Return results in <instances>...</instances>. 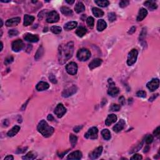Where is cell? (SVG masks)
Wrapping results in <instances>:
<instances>
[{
  "label": "cell",
  "instance_id": "1",
  "mask_svg": "<svg viewBox=\"0 0 160 160\" xmlns=\"http://www.w3.org/2000/svg\"><path fill=\"white\" fill-rule=\"evenodd\" d=\"M74 52V43L69 42L67 44L59 47L58 59L59 63L63 65L72 57Z\"/></svg>",
  "mask_w": 160,
  "mask_h": 160
},
{
  "label": "cell",
  "instance_id": "2",
  "mask_svg": "<svg viewBox=\"0 0 160 160\" xmlns=\"http://www.w3.org/2000/svg\"><path fill=\"white\" fill-rule=\"evenodd\" d=\"M38 130L43 136L46 138L51 136L54 131V128L49 126V125L45 120H42L39 122L38 125Z\"/></svg>",
  "mask_w": 160,
  "mask_h": 160
},
{
  "label": "cell",
  "instance_id": "3",
  "mask_svg": "<svg viewBox=\"0 0 160 160\" xmlns=\"http://www.w3.org/2000/svg\"><path fill=\"white\" fill-rule=\"evenodd\" d=\"M91 57V53L88 49L82 48L78 51L77 58L81 61H85Z\"/></svg>",
  "mask_w": 160,
  "mask_h": 160
},
{
  "label": "cell",
  "instance_id": "4",
  "mask_svg": "<svg viewBox=\"0 0 160 160\" xmlns=\"http://www.w3.org/2000/svg\"><path fill=\"white\" fill-rule=\"evenodd\" d=\"M138 52L136 49H133L132 50L130 51V52L128 54V60H127V64L128 65L131 66L133 64L136 63L137 60V58H138Z\"/></svg>",
  "mask_w": 160,
  "mask_h": 160
},
{
  "label": "cell",
  "instance_id": "5",
  "mask_svg": "<svg viewBox=\"0 0 160 160\" xmlns=\"http://www.w3.org/2000/svg\"><path fill=\"white\" fill-rule=\"evenodd\" d=\"M59 16L56 11H52L47 14V21L49 23H54L59 21Z\"/></svg>",
  "mask_w": 160,
  "mask_h": 160
},
{
  "label": "cell",
  "instance_id": "6",
  "mask_svg": "<svg viewBox=\"0 0 160 160\" xmlns=\"http://www.w3.org/2000/svg\"><path fill=\"white\" fill-rule=\"evenodd\" d=\"M98 130L96 127H92L86 133L85 136L87 139H91V140H95L98 138Z\"/></svg>",
  "mask_w": 160,
  "mask_h": 160
},
{
  "label": "cell",
  "instance_id": "7",
  "mask_svg": "<svg viewBox=\"0 0 160 160\" xmlns=\"http://www.w3.org/2000/svg\"><path fill=\"white\" fill-rule=\"evenodd\" d=\"M66 112V109L65 108V107L64 106V105L61 103H59L57 105L55 109H54V113L56 115L58 118H60L63 116L64 115Z\"/></svg>",
  "mask_w": 160,
  "mask_h": 160
},
{
  "label": "cell",
  "instance_id": "8",
  "mask_svg": "<svg viewBox=\"0 0 160 160\" xmlns=\"http://www.w3.org/2000/svg\"><path fill=\"white\" fill-rule=\"evenodd\" d=\"M66 70L68 73L71 75H75L76 74L78 71L77 64L75 62H71L68 63L66 66Z\"/></svg>",
  "mask_w": 160,
  "mask_h": 160
},
{
  "label": "cell",
  "instance_id": "9",
  "mask_svg": "<svg viewBox=\"0 0 160 160\" xmlns=\"http://www.w3.org/2000/svg\"><path fill=\"white\" fill-rule=\"evenodd\" d=\"M77 87L75 85H73L70 88L66 89L63 91L62 93V96L64 98H68V97H70L71 96L76 93L77 91Z\"/></svg>",
  "mask_w": 160,
  "mask_h": 160
},
{
  "label": "cell",
  "instance_id": "10",
  "mask_svg": "<svg viewBox=\"0 0 160 160\" xmlns=\"http://www.w3.org/2000/svg\"><path fill=\"white\" fill-rule=\"evenodd\" d=\"M159 80L158 78L153 79L151 81L148 82L146 85L147 88L151 91H154L156 90L159 88Z\"/></svg>",
  "mask_w": 160,
  "mask_h": 160
},
{
  "label": "cell",
  "instance_id": "11",
  "mask_svg": "<svg viewBox=\"0 0 160 160\" xmlns=\"http://www.w3.org/2000/svg\"><path fill=\"white\" fill-rule=\"evenodd\" d=\"M24 48V43L21 39H17L12 43V49L14 52H19Z\"/></svg>",
  "mask_w": 160,
  "mask_h": 160
},
{
  "label": "cell",
  "instance_id": "12",
  "mask_svg": "<svg viewBox=\"0 0 160 160\" xmlns=\"http://www.w3.org/2000/svg\"><path fill=\"white\" fill-rule=\"evenodd\" d=\"M103 152V147L102 146H99L97 148L94 150L93 152H91L90 154V158L91 159H95L98 158L101 154Z\"/></svg>",
  "mask_w": 160,
  "mask_h": 160
},
{
  "label": "cell",
  "instance_id": "13",
  "mask_svg": "<svg viewBox=\"0 0 160 160\" xmlns=\"http://www.w3.org/2000/svg\"><path fill=\"white\" fill-rule=\"evenodd\" d=\"M21 19L20 18L16 17V18H11V19H8L6 22V25L9 27V26H16L20 23Z\"/></svg>",
  "mask_w": 160,
  "mask_h": 160
},
{
  "label": "cell",
  "instance_id": "14",
  "mask_svg": "<svg viewBox=\"0 0 160 160\" xmlns=\"http://www.w3.org/2000/svg\"><path fill=\"white\" fill-rule=\"evenodd\" d=\"M125 121L123 120H120L118 123H116L113 127V131L116 133L121 131L123 128H125Z\"/></svg>",
  "mask_w": 160,
  "mask_h": 160
},
{
  "label": "cell",
  "instance_id": "15",
  "mask_svg": "<svg viewBox=\"0 0 160 160\" xmlns=\"http://www.w3.org/2000/svg\"><path fill=\"white\" fill-rule=\"evenodd\" d=\"M102 62H103L102 59L100 58L94 59L90 63V65H89V68H90V70H93V69L99 67L100 66H101Z\"/></svg>",
  "mask_w": 160,
  "mask_h": 160
},
{
  "label": "cell",
  "instance_id": "16",
  "mask_svg": "<svg viewBox=\"0 0 160 160\" xmlns=\"http://www.w3.org/2000/svg\"><path fill=\"white\" fill-rule=\"evenodd\" d=\"M24 39H25L26 41H27V42H31V43H36L38 42L39 41V38L38 36L34 35V34H29L28 33L26 34L25 36H24Z\"/></svg>",
  "mask_w": 160,
  "mask_h": 160
},
{
  "label": "cell",
  "instance_id": "17",
  "mask_svg": "<svg viewBox=\"0 0 160 160\" xmlns=\"http://www.w3.org/2000/svg\"><path fill=\"white\" fill-rule=\"evenodd\" d=\"M49 88V84L47 83V82H44V81H40L39 83H38L36 85V90L39 91H42L47 90Z\"/></svg>",
  "mask_w": 160,
  "mask_h": 160
},
{
  "label": "cell",
  "instance_id": "18",
  "mask_svg": "<svg viewBox=\"0 0 160 160\" xmlns=\"http://www.w3.org/2000/svg\"><path fill=\"white\" fill-rule=\"evenodd\" d=\"M82 158V153L80 151H74L68 156V159H80Z\"/></svg>",
  "mask_w": 160,
  "mask_h": 160
},
{
  "label": "cell",
  "instance_id": "19",
  "mask_svg": "<svg viewBox=\"0 0 160 160\" xmlns=\"http://www.w3.org/2000/svg\"><path fill=\"white\" fill-rule=\"evenodd\" d=\"M148 14V11L146 9L144 8H141L139 11V13H138V15L137 16V21H141L143 20L144 19L145 17L147 16Z\"/></svg>",
  "mask_w": 160,
  "mask_h": 160
},
{
  "label": "cell",
  "instance_id": "20",
  "mask_svg": "<svg viewBox=\"0 0 160 160\" xmlns=\"http://www.w3.org/2000/svg\"><path fill=\"white\" fill-rule=\"evenodd\" d=\"M117 120V116L114 114H111V115H108L107 117L106 121H105V124L106 126H110L111 124L115 123Z\"/></svg>",
  "mask_w": 160,
  "mask_h": 160
},
{
  "label": "cell",
  "instance_id": "21",
  "mask_svg": "<svg viewBox=\"0 0 160 160\" xmlns=\"http://www.w3.org/2000/svg\"><path fill=\"white\" fill-rule=\"evenodd\" d=\"M119 92H120L119 89L117 88V87L115 86V85L110 86V88H109V90L108 91V95L111 96L112 97L116 96L119 94Z\"/></svg>",
  "mask_w": 160,
  "mask_h": 160
},
{
  "label": "cell",
  "instance_id": "22",
  "mask_svg": "<svg viewBox=\"0 0 160 160\" xmlns=\"http://www.w3.org/2000/svg\"><path fill=\"white\" fill-rule=\"evenodd\" d=\"M34 20V17L33 16H29L28 14H25L24 16V25L27 26L33 23Z\"/></svg>",
  "mask_w": 160,
  "mask_h": 160
},
{
  "label": "cell",
  "instance_id": "23",
  "mask_svg": "<svg viewBox=\"0 0 160 160\" xmlns=\"http://www.w3.org/2000/svg\"><path fill=\"white\" fill-rule=\"evenodd\" d=\"M106 23L104 19H100L97 23V29L99 31H102L106 28Z\"/></svg>",
  "mask_w": 160,
  "mask_h": 160
},
{
  "label": "cell",
  "instance_id": "24",
  "mask_svg": "<svg viewBox=\"0 0 160 160\" xmlns=\"http://www.w3.org/2000/svg\"><path fill=\"white\" fill-rule=\"evenodd\" d=\"M77 26V22L76 21H70V22L67 23L64 26V28L65 30L70 31L71 29L75 28Z\"/></svg>",
  "mask_w": 160,
  "mask_h": 160
},
{
  "label": "cell",
  "instance_id": "25",
  "mask_svg": "<svg viewBox=\"0 0 160 160\" xmlns=\"http://www.w3.org/2000/svg\"><path fill=\"white\" fill-rule=\"evenodd\" d=\"M19 130H20V127L19 126H14L11 130H9V131L8 132L7 135L9 137H13L17 134V133L19 132Z\"/></svg>",
  "mask_w": 160,
  "mask_h": 160
},
{
  "label": "cell",
  "instance_id": "26",
  "mask_svg": "<svg viewBox=\"0 0 160 160\" xmlns=\"http://www.w3.org/2000/svg\"><path fill=\"white\" fill-rule=\"evenodd\" d=\"M144 5L149 8L151 10H154V9H156L158 7L156 3L153 1H147L144 2Z\"/></svg>",
  "mask_w": 160,
  "mask_h": 160
},
{
  "label": "cell",
  "instance_id": "27",
  "mask_svg": "<svg viewBox=\"0 0 160 160\" xmlns=\"http://www.w3.org/2000/svg\"><path fill=\"white\" fill-rule=\"evenodd\" d=\"M75 11L77 13H81L82 12H83L85 10V5L83 3L81 2H78L76 4L75 7Z\"/></svg>",
  "mask_w": 160,
  "mask_h": 160
},
{
  "label": "cell",
  "instance_id": "28",
  "mask_svg": "<svg viewBox=\"0 0 160 160\" xmlns=\"http://www.w3.org/2000/svg\"><path fill=\"white\" fill-rule=\"evenodd\" d=\"M86 29L83 26H80L78 28L76 29V34L79 37H83L84 35H85V34L86 33Z\"/></svg>",
  "mask_w": 160,
  "mask_h": 160
},
{
  "label": "cell",
  "instance_id": "29",
  "mask_svg": "<svg viewBox=\"0 0 160 160\" xmlns=\"http://www.w3.org/2000/svg\"><path fill=\"white\" fill-rule=\"evenodd\" d=\"M60 10L63 14L66 16H71L73 14V11L70 8L66 7V6H63L61 8Z\"/></svg>",
  "mask_w": 160,
  "mask_h": 160
},
{
  "label": "cell",
  "instance_id": "30",
  "mask_svg": "<svg viewBox=\"0 0 160 160\" xmlns=\"http://www.w3.org/2000/svg\"><path fill=\"white\" fill-rule=\"evenodd\" d=\"M92 11H93L94 15L97 18L102 17V16L104 15L103 11L98 8H93V9H92Z\"/></svg>",
  "mask_w": 160,
  "mask_h": 160
},
{
  "label": "cell",
  "instance_id": "31",
  "mask_svg": "<svg viewBox=\"0 0 160 160\" xmlns=\"http://www.w3.org/2000/svg\"><path fill=\"white\" fill-rule=\"evenodd\" d=\"M95 2L97 5L103 8L107 7L110 4V2L108 1H107V0H96Z\"/></svg>",
  "mask_w": 160,
  "mask_h": 160
},
{
  "label": "cell",
  "instance_id": "32",
  "mask_svg": "<svg viewBox=\"0 0 160 160\" xmlns=\"http://www.w3.org/2000/svg\"><path fill=\"white\" fill-rule=\"evenodd\" d=\"M44 53V48L43 47H40L38 49L37 52L36 53L35 56H34V59H36V60H38L39 59H40L42 57V56L43 55Z\"/></svg>",
  "mask_w": 160,
  "mask_h": 160
},
{
  "label": "cell",
  "instance_id": "33",
  "mask_svg": "<svg viewBox=\"0 0 160 160\" xmlns=\"http://www.w3.org/2000/svg\"><path fill=\"white\" fill-rule=\"evenodd\" d=\"M101 135H102V136L103 137V138L105 140H110V138H111V137L110 131H109L108 129H105V130H102Z\"/></svg>",
  "mask_w": 160,
  "mask_h": 160
},
{
  "label": "cell",
  "instance_id": "34",
  "mask_svg": "<svg viewBox=\"0 0 160 160\" xmlns=\"http://www.w3.org/2000/svg\"><path fill=\"white\" fill-rule=\"evenodd\" d=\"M37 157V155L33 152H29L24 156H23L22 158L23 159H34Z\"/></svg>",
  "mask_w": 160,
  "mask_h": 160
},
{
  "label": "cell",
  "instance_id": "35",
  "mask_svg": "<svg viewBox=\"0 0 160 160\" xmlns=\"http://www.w3.org/2000/svg\"><path fill=\"white\" fill-rule=\"evenodd\" d=\"M70 143H71V144L72 146L73 147H74V146L76 144L77 140H78L77 137L75 135L71 134L70 136Z\"/></svg>",
  "mask_w": 160,
  "mask_h": 160
},
{
  "label": "cell",
  "instance_id": "36",
  "mask_svg": "<svg viewBox=\"0 0 160 160\" xmlns=\"http://www.w3.org/2000/svg\"><path fill=\"white\" fill-rule=\"evenodd\" d=\"M61 28L59 27V26H53L51 28V31L54 34H59L61 32Z\"/></svg>",
  "mask_w": 160,
  "mask_h": 160
},
{
  "label": "cell",
  "instance_id": "37",
  "mask_svg": "<svg viewBox=\"0 0 160 160\" xmlns=\"http://www.w3.org/2000/svg\"><path fill=\"white\" fill-rule=\"evenodd\" d=\"M86 22L89 27L91 28H93L94 27V24H95V19H94V18L91 17V16H90V17L87 18Z\"/></svg>",
  "mask_w": 160,
  "mask_h": 160
},
{
  "label": "cell",
  "instance_id": "38",
  "mask_svg": "<svg viewBox=\"0 0 160 160\" xmlns=\"http://www.w3.org/2000/svg\"><path fill=\"white\" fill-rule=\"evenodd\" d=\"M120 108H121V107H120V105L113 104L111 107H110V110L111 111H118L119 110H120Z\"/></svg>",
  "mask_w": 160,
  "mask_h": 160
},
{
  "label": "cell",
  "instance_id": "39",
  "mask_svg": "<svg viewBox=\"0 0 160 160\" xmlns=\"http://www.w3.org/2000/svg\"><path fill=\"white\" fill-rule=\"evenodd\" d=\"M116 14L115 13H110L108 14V19L110 22H113L114 21L116 20Z\"/></svg>",
  "mask_w": 160,
  "mask_h": 160
},
{
  "label": "cell",
  "instance_id": "40",
  "mask_svg": "<svg viewBox=\"0 0 160 160\" xmlns=\"http://www.w3.org/2000/svg\"><path fill=\"white\" fill-rule=\"evenodd\" d=\"M130 1H127V0H123V1H120V6L121 8H125L129 4Z\"/></svg>",
  "mask_w": 160,
  "mask_h": 160
},
{
  "label": "cell",
  "instance_id": "41",
  "mask_svg": "<svg viewBox=\"0 0 160 160\" xmlns=\"http://www.w3.org/2000/svg\"><path fill=\"white\" fill-rule=\"evenodd\" d=\"M8 34H9V35L10 36H17L19 34V32L16 29H11V30L8 31Z\"/></svg>",
  "mask_w": 160,
  "mask_h": 160
},
{
  "label": "cell",
  "instance_id": "42",
  "mask_svg": "<svg viewBox=\"0 0 160 160\" xmlns=\"http://www.w3.org/2000/svg\"><path fill=\"white\" fill-rule=\"evenodd\" d=\"M137 96L140 97V98H145L146 96V93L144 91H139L136 93Z\"/></svg>",
  "mask_w": 160,
  "mask_h": 160
},
{
  "label": "cell",
  "instance_id": "43",
  "mask_svg": "<svg viewBox=\"0 0 160 160\" xmlns=\"http://www.w3.org/2000/svg\"><path fill=\"white\" fill-rule=\"evenodd\" d=\"M146 143H147V144H150V143H151L153 142V136L152 135H148V136L146 137Z\"/></svg>",
  "mask_w": 160,
  "mask_h": 160
},
{
  "label": "cell",
  "instance_id": "44",
  "mask_svg": "<svg viewBox=\"0 0 160 160\" xmlns=\"http://www.w3.org/2000/svg\"><path fill=\"white\" fill-rule=\"evenodd\" d=\"M49 80H50L53 83H54V84L57 83V80H56V78L55 76L53 75V74H51V75H49Z\"/></svg>",
  "mask_w": 160,
  "mask_h": 160
},
{
  "label": "cell",
  "instance_id": "45",
  "mask_svg": "<svg viewBox=\"0 0 160 160\" xmlns=\"http://www.w3.org/2000/svg\"><path fill=\"white\" fill-rule=\"evenodd\" d=\"M13 60H14V59H13L12 56L8 57L4 61V63H5V65H9V64L11 63L13 61Z\"/></svg>",
  "mask_w": 160,
  "mask_h": 160
},
{
  "label": "cell",
  "instance_id": "46",
  "mask_svg": "<svg viewBox=\"0 0 160 160\" xmlns=\"http://www.w3.org/2000/svg\"><path fill=\"white\" fill-rule=\"evenodd\" d=\"M142 158H143V157L141 155H140L139 154H135L131 158V159L139 160V159H142Z\"/></svg>",
  "mask_w": 160,
  "mask_h": 160
},
{
  "label": "cell",
  "instance_id": "47",
  "mask_svg": "<svg viewBox=\"0 0 160 160\" xmlns=\"http://www.w3.org/2000/svg\"><path fill=\"white\" fill-rule=\"evenodd\" d=\"M146 29L143 28L142 31H141V34H140V39H141V40L145 37V36H146Z\"/></svg>",
  "mask_w": 160,
  "mask_h": 160
},
{
  "label": "cell",
  "instance_id": "48",
  "mask_svg": "<svg viewBox=\"0 0 160 160\" xmlns=\"http://www.w3.org/2000/svg\"><path fill=\"white\" fill-rule=\"evenodd\" d=\"M153 134H154V136H157V137L159 136V135L160 134V128H159V126H158V128L154 130V133H153Z\"/></svg>",
  "mask_w": 160,
  "mask_h": 160
},
{
  "label": "cell",
  "instance_id": "49",
  "mask_svg": "<svg viewBox=\"0 0 160 160\" xmlns=\"http://www.w3.org/2000/svg\"><path fill=\"white\" fill-rule=\"evenodd\" d=\"M82 128H83V126H76L75 128H74V131L76 132V133H78V132H79L82 129Z\"/></svg>",
  "mask_w": 160,
  "mask_h": 160
},
{
  "label": "cell",
  "instance_id": "50",
  "mask_svg": "<svg viewBox=\"0 0 160 160\" xmlns=\"http://www.w3.org/2000/svg\"><path fill=\"white\" fill-rule=\"evenodd\" d=\"M135 30H136V28H135V26H133V27H132L130 29V31H128V33L130 34H133V33H134L135 31Z\"/></svg>",
  "mask_w": 160,
  "mask_h": 160
},
{
  "label": "cell",
  "instance_id": "51",
  "mask_svg": "<svg viewBox=\"0 0 160 160\" xmlns=\"http://www.w3.org/2000/svg\"><path fill=\"white\" fill-rule=\"evenodd\" d=\"M120 102L122 105H124L125 103V100L124 97H123V96L120 97Z\"/></svg>",
  "mask_w": 160,
  "mask_h": 160
},
{
  "label": "cell",
  "instance_id": "52",
  "mask_svg": "<svg viewBox=\"0 0 160 160\" xmlns=\"http://www.w3.org/2000/svg\"><path fill=\"white\" fill-rule=\"evenodd\" d=\"M14 159V158H13V156L12 155H9V156H7L6 157L4 158V160H13Z\"/></svg>",
  "mask_w": 160,
  "mask_h": 160
},
{
  "label": "cell",
  "instance_id": "53",
  "mask_svg": "<svg viewBox=\"0 0 160 160\" xmlns=\"http://www.w3.org/2000/svg\"><path fill=\"white\" fill-rule=\"evenodd\" d=\"M158 96V94H156V95H153V96L151 97V98H149V101H153V100H154V99L156 98V97Z\"/></svg>",
  "mask_w": 160,
  "mask_h": 160
},
{
  "label": "cell",
  "instance_id": "54",
  "mask_svg": "<svg viewBox=\"0 0 160 160\" xmlns=\"http://www.w3.org/2000/svg\"><path fill=\"white\" fill-rule=\"evenodd\" d=\"M48 120L49 121H53V120H54L53 116L51 115H49L48 116Z\"/></svg>",
  "mask_w": 160,
  "mask_h": 160
},
{
  "label": "cell",
  "instance_id": "55",
  "mask_svg": "<svg viewBox=\"0 0 160 160\" xmlns=\"http://www.w3.org/2000/svg\"><path fill=\"white\" fill-rule=\"evenodd\" d=\"M66 2L68 3V4H73V3H75V1H74V0H73V1H68V0H66Z\"/></svg>",
  "mask_w": 160,
  "mask_h": 160
},
{
  "label": "cell",
  "instance_id": "56",
  "mask_svg": "<svg viewBox=\"0 0 160 160\" xmlns=\"http://www.w3.org/2000/svg\"><path fill=\"white\" fill-rule=\"evenodd\" d=\"M148 149H149V147H148H148H146V148H145V149H144V153H146V152H148Z\"/></svg>",
  "mask_w": 160,
  "mask_h": 160
},
{
  "label": "cell",
  "instance_id": "57",
  "mask_svg": "<svg viewBox=\"0 0 160 160\" xmlns=\"http://www.w3.org/2000/svg\"><path fill=\"white\" fill-rule=\"evenodd\" d=\"M3 43L1 42V51L3 49Z\"/></svg>",
  "mask_w": 160,
  "mask_h": 160
},
{
  "label": "cell",
  "instance_id": "58",
  "mask_svg": "<svg viewBox=\"0 0 160 160\" xmlns=\"http://www.w3.org/2000/svg\"><path fill=\"white\" fill-rule=\"evenodd\" d=\"M1 2H4V3H8V2H9V1H3V0H1Z\"/></svg>",
  "mask_w": 160,
  "mask_h": 160
},
{
  "label": "cell",
  "instance_id": "59",
  "mask_svg": "<svg viewBox=\"0 0 160 160\" xmlns=\"http://www.w3.org/2000/svg\"><path fill=\"white\" fill-rule=\"evenodd\" d=\"M1 27H2V26H3V20H2V19H1Z\"/></svg>",
  "mask_w": 160,
  "mask_h": 160
}]
</instances>
